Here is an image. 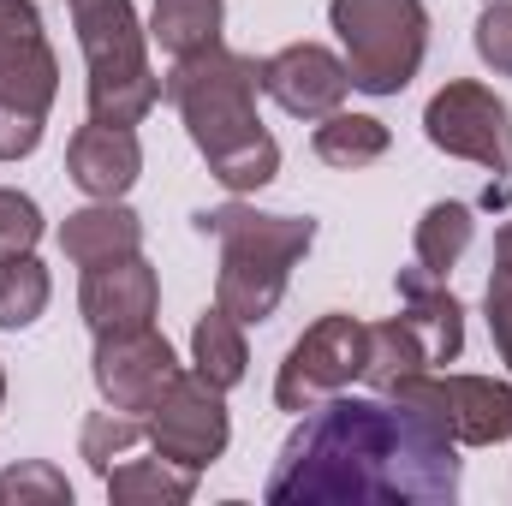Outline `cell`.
Wrapping results in <instances>:
<instances>
[{
    "label": "cell",
    "mask_w": 512,
    "mask_h": 506,
    "mask_svg": "<svg viewBox=\"0 0 512 506\" xmlns=\"http://www.w3.org/2000/svg\"><path fill=\"white\" fill-rule=\"evenodd\" d=\"M0 506H72V483L48 459H18L0 471Z\"/></svg>",
    "instance_id": "obj_25"
},
{
    "label": "cell",
    "mask_w": 512,
    "mask_h": 506,
    "mask_svg": "<svg viewBox=\"0 0 512 506\" xmlns=\"http://www.w3.org/2000/svg\"><path fill=\"white\" fill-rule=\"evenodd\" d=\"M197 477L203 471H185V465H173V459H120L102 483H108V501L120 506H185L197 495Z\"/></svg>",
    "instance_id": "obj_19"
},
{
    "label": "cell",
    "mask_w": 512,
    "mask_h": 506,
    "mask_svg": "<svg viewBox=\"0 0 512 506\" xmlns=\"http://www.w3.org/2000/svg\"><path fill=\"white\" fill-rule=\"evenodd\" d=\"M143 173V143L137 126H102V120H84V126L66 137V179L96 197V203H114L126 197Z\"/></svg>",
    "instance_id": "obj_14"
},
{
    "label": "cell",
    "mask_w": 512,
    "mask_h": 506,
    "mask_svg": "<svg viewBox=\"0 0 512 506\" xmlns=\"http://www.w3.org/2000/svg\"><path fill=\"white\" fill-rule=\"evenodd\" d=\"M54 245H60L66 262H78V268L114 262V256L143 251V215L126 209V197H114V203H96V197H90L84 209H72V215L60 221Z\"/></svg>",
    "instance_id": "obj_16"
},
{
    "label": "cell",
    "mask_w": 512,
    "mask_h": 506,
    "mask_svg": "<svg viewBox=\"0 0 512 506\" xmlns=\"http://www.w3.org/2000/svg\"><path fill=\"white\" fill-rule=\"evenodd\" d=\"M185 376L179 352L167 346V334L155 322H137V328H102L96 334V352H90V381L102 393V405L114 411H137L149 417L161 405V393Z\"/></svg>",
    "instance_id": "obj_10"
},
{
    "label": "cell",
    "mask_w": 512,
    "mask_h": 506,
    "mask_svg": "<svg viewBox=\"0 0 512 506\" xmlns=\"http://www.w3.org/2000/svg\"><path fill=\"white\" fill-rule=\"evenodd\" d=\"M48 298H54V280H48V268L36 262V251L0 256V328H6V334L36 328L42 310H48Z\"/></svg>",
    "instance_id": "obj_22"
},
{
    "label": "cell",
    "mask_w": 512,
    "mask_h": 506,
    "mask_svg": "<svg viewBox=\"0 0 512 506\" xmlns=\"http://www.w3.org/2000/svg\"><path fill=\"white\" fill-rule=\"evenodd\" d=\"M60 96V54L36 0H0V161H30Z\"/></svg>",
    "instance_id": "obj_5"
},
{
    "label": "cell",
    "mask_w": 512,
    "mask_h": 506,
    "mask_svg": "<svg viewBox=\"0 0 512 506\" xmlns=\"http://www.w3.org/2000/svg\"><path fill=\"white\" fill-rule=\"evenodd\" d=\"M328 24L340 36L352 90L399 96L423 72V54H429V6L423 0H328Z\"/></svg>",
    "instance_id": "obj_6"
},
{
    "label": "cell",
    "mask_w": 512,
    "mask_h": 506,
    "mask_svg": "<svg viewBox=\"0 0 512 506\" xmlns=\"http://www.w3.org/2000/svg\"><path fill=\"white\" fill-rule=\"evenodd\" d=\"M423 137L441 155L477 161L483 173H495L501 185L512 179V108L507 96H495L477 78H447L429 108H423Z\"/></svg>",
    "instance_id": "obj_9"
},
{
    "label": "cell",
    "mask_w": 512,
    "mask_h": 506,
    "mask_svg": "<svg viewBox=\"0 0 512 506\" xmlns=\"http://www.w3.org/2000/svg\"><path fill=\"white\" fill-rule=\"evenodd\" d=\"M495 274H512V221L495 233Z\"/></svg>",
    "instance_id": "obj_29"
},
{
    "label": "cell",
    "mask_w": 512,
    "mask_h": 506,
    "mask_svg": "<svg viewBox=\"0 0 512 506\" xmlns=\"http://www.w3.org/2000/svg\"><path fill=\"white\" fill-rule=\"evenodd\" d=\"M483 316H489V334H495V352L512 376V274H489L483 286Z\"/></svg>",
    "instance_id": "obj_28"
},
{
    "label": "cell",
    "mask_w": 512,
    "mask_h": 506,
    "mask_svg": "<svg viewBox=\"0 0 512 506\" xmlns=\"http://www.w3.org/2000/svg\"><path fill=\"white\" fill-rule=\"evenodd\" d=\"M256 84L292 120H322V114L346 108V96H352L346 60L334 48H322V42H286V48H274L268 60H256Z\"/></svg>",
    "instance_id": "obj_12"
},
{
    "label": "cell",
    "mask_w": 512,
    "mask_h": 506,
    "mask_svg": "<svg viewBox=\"0 0 512 506\" xmlns=\"http://www.w3.org/2000/svg\"><path fill=\"white\" fill-rule=\"evenodd\" d=\"M387 399L411 405L417 417H429L441 435H453L459 447H501L512 441V376H465V370H423L387 387Z\"/></svg>",
    "instance_id": "obj_7"
},
{
    "label": "cell",
    "mask_w": 512,
    "mask_h": 506,
    "mask_svg": "<svg viewBox=\"0 0 512 506\" xmlns=\"http://www.w3.org/2000/svg\"><path fill=\"white\" fill-rule=\"evenodd\" d=\"M471 42H477V60H483L495 78H512V0H483Z\"/></svg>",
    "instance_id": "obj_27"
},
{
    "label": "cell",
    "mask_w": 512,
    "mask_h": 506,
    "mask_svg": "<svg viewBox=\"0 0 512 506\" xmlns=\"http://www.w3.org/2000/svg\"><path fill=\"white\" fill-rule=\"evenodd\" d=\"M78 310H84L90 334L155 322V310H161V274H155V262L143 251L114 256V262H90L84 280H78Z\"/></svg>",
    "instance_id": "obj_13"
},
{
    "label": "cell",
    "mask_w": 512,
    "mask_h": 506,
    "mask_svg": "<svg viewBox=\"0 0 512 506\" xmlns=\"http://www.w3.org/2000/svg\"><path fill=\"white\" fill-rule=\"evenodd\" d=\"M137 441H149V423H143L137 411H114V405H108V411H90V417H84V429H78V459H84L96 477H108Z\"/></svg>",
    "instance_id": "obj_23"
},
{
    "label": "cell",
    "mask_w": 512,
    "mask_h": 506,
    "mask_svg": "<svg viewBox=\"0 0 512 506\" xmlns=\"http://www.w3.org/2000/svg\"><path fill=\"white\" fill-rule=\"evenodd\" d=\"M203 239H221V268H215V304L227 316H239L245 328L268 322L292 286V268L316 245V221L310 215H268L251 203H221V209H197L191 215Z\"/></svg>",
    "instance_id": "obj_3"
},
{
    "label": "cell",
    "mask_w": 512,
    "mask_h": 506,
    "mask_svg": "<svg viewBox=\"0 0 512 506\" xmlns=\"http://www.w3.org/2000/svg\"><path fill=\"white\" fill-rule=\"evenodd\" d=\"M459 441L387 393H334L298 411L262 501L268 506H453Z\"/></svg>",
    "instance_id": "obj_1"
},
{
    "label": "cell",
    "mask_w": 512,
    "mask_h": 506,
    "mask_svg": "<svg viewBox=\"0 0 512 506\" xmlns=\"http://www.w3.org/2000/svg\"><path fill=\"white\" fill-rule=\"evenodd\" d=\"M227 30V0H155L149 6V42L167 60H191L215 48Z\"/></svg>",
    "instance_id": "obj_18"
},
{
    "label": "cell",
    "mask_w": 512,
    "mask_h": 506,
    "mask_svg": "<svg viewBox=\"0 0 512 506\" xmlns=\"http://www.w3.org/2000/svg\"><path fill=\"white\" fill-rule=\"evenodd\" d=\"M471 239H477V209H471V203H459V197L429 203V209L417 215V233H411V262L447 280V274L459 268V256L471 251Z\"/></svg>",
    "instance_id": "obj_20"
},
{
    "label": "cell",
    "mask_w": 512,
    "mask_h": 506,
    "mask_svg": "<svg viewBox=\"0 0 512 506\" xmlns=\"http://www.w3.org/2000/svg\"><path fill=\"white\" fill-rule=\"evenodd\" d=\"M310 149H316V161H328V167H340V173H358V167L382 161L387 149H393V131H387L376 114H346V108H334V114L316 120Z\"/></svg>",
    "instance_id": "obj_21"
},
{
    "label": "cell",
    "mask_w": 512,
    "mask_h": 506,
    "mask_svg": "<svg viewBox=\"0 0 512 506\" xmlns=\"http://www.w3.org/2000/svg\"><path fill=\"white\" fill-rule=\"evenodd\" d=\"M429 370V358H423V346H417V334L399 322V316H387V322H376L370 328V358H364V381L376 387V393H387L393 381L405 376H423Z\"/></svg>",
    "instance_id": "obj_24"
},
{
    "label": "cell",
    "mask_w": 512,
    "mask_h": 506,
    "mask_svg": "<svg viewBox=\"0 0 512 506\" xmlns=\"http://www.w3.org/2000/svg\"><path fill=\"white\" fill-rule=\"evenodd\" d=\"M48 221H42V203L18 185H0V256H24L42 245Z\"/></svg>",
    "instance_id": "obj_26"
},
{
    "label": "cell",
    "mask_w": 512,
    "mask_h": 506,
    "mask_svg": "<svg viewBox=\"0 0 512 506\" xmlns=\"http://www.w3.org/2000/svg\"><path fill=\"white\" fill-rule=\"evenodd\" d=\"M364 358H370V328L358 316H346V310L316 316L292 340V352H286V364L274 376V405L298 417V411L346 393L352 381H364Z\"/></svg>",
    "instance_id": "obj_8"
},
{
    "label": "cell",
    "mask_w": 512,
    "mask_h": 506,
    "mask_svg": "<svg viewBox=\"0 0 512 506\" xmlns=\"http://www.w3.org/2000/svg\"><path fill=\"white\" fill-rule=\"evenodd\" d=\"M256 60L215 42L191 60H173L167 72V102L179 108L191 149L203 155L209 179L233 197H256L280 173V143L256 114Z\"/></svg>",
    "instance_id": "obj_2"
},
{
    "label": "cell",
    "mask_w": 512,
    "mask_h": 506,
    "mask_svg": "<svg viewBox=\"0 0 512 506\" xmlns=\"http://www.w3.org/2000/svg\"><path fill=\"white\" fill-rule=\"evenodd\" d=\"M143 423H149V447H155L161 459L185 465V471H209V465L227 453V441H233L227 393L209 387L203 376H191V370L161 393V405H155Z\"/></svg>",
    "instance_id": "obj_11"
},
{
    "label": "cell",
    "mask_w": 512,
    "mask_h": 506,
    "mask_svg": "<svg viewBox=\"0 0 512 506\" xmlns=\"http://www.w3.org/2000/svg\"><path fill=\"white\" fill-rule=\"evenodd\" d=\"M0 405H6V370H0Z\"/></svg>",
    "instance_id": "obj_30"
},
{
    "label": "cell",
    "mask_w": 512,
    "mask_h": 506,
    "mask_svg": "<svg viewBox=\"0 0 512 506\" xmlns=\"http://www.w3.org/2000/svg\"><path fill=\"white\" fill-rule=\"evenodd\" d=\"M191 376H203L209 387L233 393L239 381L251 376V346H245V322L227 316L221 304H209L191 328Z\"/></svg>",
    "instance_id": "obj_17"
},
{
    "label": "cell",
    "mask_w": 512,
    "mask_h": 506,
    "mask_svg": "<svg viewBox=\"0 0 512 506\" xmlns=\"http://www.w3.org/2000/svg\"><path fill=\"white\" fill-rule=\"evenodd\" d=\"M393 292H399V322L417 334L429 370L459 364V352H465V304L447 292V280L411 262V268L393 274Z\"/></svg>",
    "instance_id": "obj_15"
},
{
    "label": "cell",
    "mask_w": 512,
    "mask_h": 506,
    "mask_svg": "<svg viewBox=\"0 0 512 506\" xmlns=\"http://www.w3.org/2000/svg\"><path fill=\"white\" fill-rule=\"evenodd\" d=\"M78 48H84V102L102 126H143L167 84L149 66V24L131 0H66Z\"/></svg>",
    "instance_id": "obj_4"
}]
</instances>
